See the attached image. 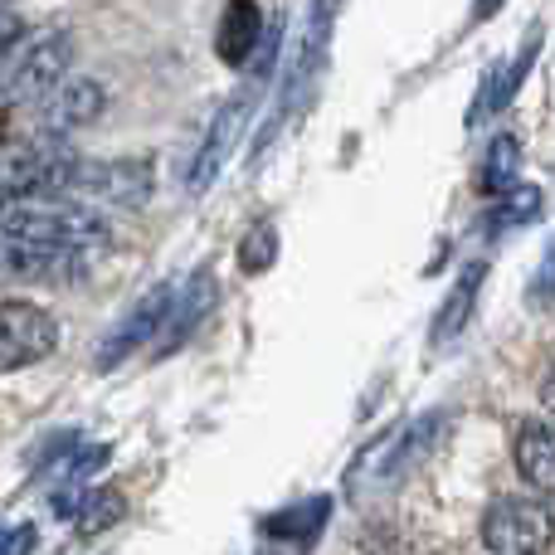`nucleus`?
I'll return each mask as SVG.
<instances>
[{
	"instance_id": "nucleus-1",
	"label": "nucleus",
	"mask_w": 555,
	"mask_h": 555,
	"mask_svg": "<svg viewBox=\"0 0 555 555\" xmlns=\"http://www.w3.org/2000/svg\"><path fill=\"white\" fill-rule=\"evenodd\" d=\"M0 240L68 254V259H88V254L107 249L113 230H107V220L93 205H78L59 191H25V195H0Z\"/></svg>"
},
{
	"instance_id": "nucleus-2",
	"label": "nucleus",
	"mask_w": 555,
	"mask_h": 555,
	"mask_svg": "<svg viewBox=\"0 0 555 555\" xmlns=\"http://www.w3.org/2000/svg\"><path fill=\"white\" fill-rule=\"evenodd\" d=\"M449 429H453V410H424V414H414V420L385 429L380 439L365 443V449L356 453V463L346 468V492H351V498H375V492L400 488L404 478H414V473L439 453Z\"/></svg>"
},
{
	"instance_id": "nucleus-3",
	"label": "nucleus",
	"mask_w": 555,
	"mask_h": 555,
	"mask_svg": "<svg viewBox=\"0 0 555 555\" xmlns=\"http://www.w3.org/2000/svg\"><path fill=\"white\" fill-rule=\"evenodd\" d=\"M152 162H78L68 156L64 176H59L54 191L68 195L78 205H107V210H142L152 201Z\"/></svg>"
},
{
	"instance_id": "nucleus-4",
	"label": "nucleus",
	"mask_w": 555,
	"mask_h": 555,
	"mask_svg": "<svg viewBox=\"0 0 555 555\" xmlns=\"http://www.w3.org/2000/svg\"><path fill=\"white\" fill-rule=\"evenodd\" d=\"M68 64H74V39L64 29L39 39H20L5 59H0V103L5 107H25L39 103L59 78H68Z\"/></svg>"
},
{
	"instance_id": "nucleus-5",
	"label": "nucleus",
	"mask_w": 555,
	"mask_h": 555,
	"mask_svg": "<svg viewBox=\"0 0 555 555\" xmlns=\"http://www.w3.org/2000/svg\"><path fill=\"white\" fill-rule=\"evenodd\" d=\"M259 93H263V78L254 74V83H244L240 93L210 117V132H205L201 152H195V162H191V195H205L215 181H220V171L230 166L240 137L249 132V117H254V107H259Z\"/></svg>"
},
{
	"instance_id": "nucleus-6",
	"label": "nucleus",
	"mask_w": 555,
	"mask_h": 555,
	"mask_svg": "<svg viewBox=\"0 0 555 555\" xmlns=\"http://www.w3.org/2000/svg\"><path fill=\"white\" fill-rule=\"evenodd\" d=\"M59 351V322L39 302H0V375L29 371Z\"/></svg>"
},
{
	"instance_id": "nucleus-7",
	"label": "nucleus",
	"mask_w": 555,
	"mask_h": 555,
	"mask_svg": "<svg viewBox=\"0 0 555 555\" xmlns=\"http://www.w3.org/2000/svg\"><path fill=\"white\" fill-rule=\"evenodd\" d=\"M68 146L54 132L44 137H0V195L54 191L68 166Z\"/></svg>"
},
{
	"instance_id": "nucleus-8",
	"label": "nucleus",
	"mask_w": 555,
	"mask_h": 555,
	"mask_svg": "<svg viewBox=\"0 0 555 555\" xmlns=\"http://www.w3.org/2000/svg\"><path fill=\"white\" fill-rule=\"evenodd\" d=\"M482 546L492 555H551L546 502L498 498L488 512H482Z\"/></svg>"
},
{
	"instance_id": "nucleus-9",
	"label": "nucleus",
	"mask_w": 555,
	"mask_h": 555,
	"mask_svg": "<svg viewBox=\"0 0 555 555\" xmlns=\"http://www.w3.org/2000/svg\"><path fill=\"white\" fill-rule=\"evenodd\" d=\"M171 297H176V283H152L146 287V293L122 312V322L107 332V341L98 346V356H93L98 371H117L132 351L152 346L156 332H162V322H166V312H171Z\"/></svg>"
},
{
	"instance_id": "nucleus-10",
	"label": "nucleus",
	"mask_w": 555,
	"mask_h": 555,
	"mask_svg": "<svg viewBox=\"0 0 555 555\" xmlns=\"http://www.w3.org/2000/svg\"><path fill=\"white\" fill-rule=\"evenodd\" d=\"M215 297H220V278H215V269H195L191 278H185L171 297V312H166L162 332H156V356H166V351H176V346L191 341V332L210 317Z\"/></svg>"
},
{
	"instance_id": "nucleus-11",
	"label": "nucleus",
	"mask_w": 555,
	"mask_h": 555,
	"mask_svg": "<svg viewBox=\"0 0 555 555\" xmlns=\"http://www.w3.org/2000/svg\"><path fill=\"white\" fill-rule=\"evenodd\" d=\"M107 107V88L98 78H59L44 98H39V122L44 132H74L88 127Z\"/></svg>"
},
{
	"instance_id": "nucleus-12",
	"label": "nucleus",
	"mask_w": 555,
	"mask_h": 555,
	"mask_svg": "<svg viewBox=\"0 0 555 555\" xmlns=\"http://www.w3.org/2000/svg\"><path fill=\"white\" fill-rule=\"evenodd\" d=\"M512 463H517L521 482H527L537 498H551L555 492V439L546 420H527L517 429V443H512Z\"/></svg>"
},
{
	"instance_id": "nucleus-13",
	"label": "nucleus",
	"mask_w": 555,
	"mask_h": 555,
	"mask_svg": "<svg viewBox=\"0 0 555 555\" xmlns=\"http://www.w3.org/2000/svg\"><path fill=\"white\" fill-rule=\"evenodd\" d=\"M263 39V15H259V0H230L220 15V29H215V49L230 68H244L254 59Z\"/></svg>"
},
{
	"instance_id": "nucleus-14",
	"label": "nucleus",
	"mask_w": 555,
	"mask_h": 555,
	"mask_svg": "<svg viewBox=\"0 0 555 555\" xmlns=\"http://www.w3.org/2000/svg\"><path fill=\"white\" fill-rule=\"evenodd\" d=\"M482 278H488V263H468V269L459 273V283L449 287V297H443L439 317H434V326H429L434 346H449V341H459V336L468 332L473 312H478V293H482Z\"/></svg>"
},
{
	"instance_id": "nucleus-15",
	"label": "nucleus",
	"mask_w": 555,
	"mask_h": 555,
	"mask_svg": "<svg viewBox=\"0 0 555 555\" xmlns=\"http://www.w3.org/2000/svg\"><path fill=\"white\" fill-rule=\"evenodd\" d=\"M521 181V137L517 132H498L482 152V166H478V191L482 195H502Z\"/></svg>"
},
{
	"instance_id": "nucleus-16",
	"label": "nucleus",
	"mask_w": 555,
	"mask_h": 555,
	"mask_svg": "<svg viewBox=\"0 0 555 555\" xmlns=\"http://www.w3.org/2000/svg\"><path fill=\"white\" fill-rule=\"evenodd\" d=\"M326 517H332V498H307V502H297V507L273 512V517L263 521V531H269L273 541H297V546H307V541L326 527Z\"/></svg>"
},
{
	"instance_id": "nucleus-17",
	"label": "nucleus",
	"mask_w": 555,
	"mask_h": 555,
	"mask_svg": "<svg viewBox=\"0 0 555 555\" xmlns=\"http://www.w3.org/2000/svg\"><path fill=\"white\" fill-rule=\"evenodd\" d=\"M492 210H488V230H517V224H531L541 220V205H546V195L537 191V185H512V191L492 195Z\"/></svg>"
},
{
	"instance_id": "nucleus-18",
	"label": "nucleus",
	"mask_w": 555,
	"mask_h": 555,
	"mask_svg": "<svg viewBox=\"0 0 555 555\" xmlns=\"http://www.w3.org/2000/svg\"><path fill=\"white\" fill-rule=\"evenodd\" d=\"M273 259H278V234H273V224H254V234H244V244H240L244 273H263Z\"/></svg>"
},
{
	"instance_id": "nucleus-19",
	"label": "nucleus",
	"mask_w": 555,
	"mask_h": 555,
	"mask_svg": "<svg viewBox=\"0 0 555 555\" xmlns=\"http://www.w3.org/2000/svg\"><path fill=\"white\" fill-rule=\"evenodd\" d=\"M35 551V527L15 521V527H0V555H29Z\"/></svg>"
},
{
	"instance_id": "nucleus-20",
	"label": "nucleus",
	"mask_w": 555,
	"mask_h": 555,
	"mask_svg": "<svg viewBox=\"0 0 555 555\" xmlns=\"http://www.w3.org/2000/svg\"><path fill=\"white\" fill-rule=\"evenodd\" d=\"M20 39H25V20H20L15 10H0V59H5Z\"/></svg>"
},
{
	"instance_id": "nucleus-21",
	"label": "nucleus",
	"mask_w": 555,
	"mask_h": 555,
	"mask_svg": "<svg viewBox=\"0 0 555 555\" xmlns=\"http://www.w3.org/2000/svg\"><path fill=\"white\" fill-rule=\"evenodd\" d=\"M531 307H537V312H546V307H551V259L541 263V273H537V287H531Z\"/></svg>"
},
{
	"instance_id": "nucleus-22",
	"label": "nucleus",
	"mask_w": 555,
	"mask_h": 555,
	"mask_svg": "<svg viewBox=\"0 0 555 555\" xmlns=\"http://www.w3.org/2000/svg\"><path fill=\"white\" fill-rule=\"evenodd\" d=\"M502 5H507V0H473V20H488V15H498Z\"/></svg>"
}]
</instances>
